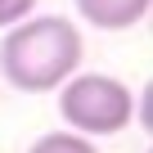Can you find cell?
Segmentation results:
<instances>
[{
    "label": "cell",
    "mask_w": 153,
    "mask_h": 153,
    "mask_svg": "<svg viewBox=\"0 0 153 153\" xmlns=\"http://www.w3.org/2000/svg\"><path fill=\"white\" fill-rule=\"evenodd\" d=\"M86 41L81 27L63 14H27L14 27H5L0 41V72L23 95H50L81 68Z\"/></svg>",
    "instance_id": "obj_1"
},
{
    "label": "cell",
    "mask_w": 153,
    "mask_h": 153,
    "mask_svg": "<svg viewBox=\"0 0 153 153\" xmlns=\"http://www.w3.org/2000/svg\"><path fill=\"white\" fill-rule=\"evenodd\" d=\"M59 117L68 131H81L90 140L122 135L135 122V90L108 72H81L76 68L59 86Z\"/></svg>",
    "instance_id": "obj_2"
},
{
    "label": "cell",
    "mask_w": 153,
    "mask_h": 153,
    "mask_svg": "<svg viewBox=\"0 0 153 153\" xmlns=\"http://www.w3.org/2000/svg\"><path fill=\"white\" fill-rule=\"evenodd\" d=\"M153 9V0H76V14L99 32H126L144 23Z\"/></svg>",
    "instance_id": "obj_3"
},
{
    "label": "cell",
    "mask_w": 153,
    "mask_h": 153,
    "mask_svg": "<svg viewBox=\"0 0 153 153\" xmlns=\"http://www.w3.org/2000/svg\"><path fill=\"white\" fill-rule=\"evenodd\" d=\"M27 153H99V144L81 131H45V135L32 140Z\"/></svg>",
    "instance_id": "obj_4"
},
{
    "label": "cell",
    "mask_w": 153,
    "mask_h": 153,
    "mask_svg": "<svg viewBox=\"0 0 153 153\" xmlns=\"http://www.w3.org/2000/svg\"><path fill=\"white\" fill-rule=\"evenodd\" d=\"M36 9V0H0V27H14L18 18H27Z\"/></svg>",
    "instance_id": "obj_5"
}]
</instances>
